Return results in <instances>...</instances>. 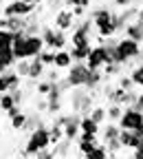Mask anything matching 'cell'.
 <instances>
[{
    "mask_svg": "<svg viewBox=\"0 0 143 159\" xmlns=\"http://www.w3.org/2000/svg\"><path fill=\"white\" fill-rule=\"evenodd\" d=\"M46 146H53V144H51L49 126H46V122H44L42 126H37L35 130L29 133V139H27L24 148L20 150V155H24V157H35L37 150H42V148H46Z\"/></svg>",
    "mask_w": 143,
    "mask_h": 159,
    "instance_id": "1",
    "label": "cell"
},
{
    "mask_svg": "<svg viewBox=\"0 0 143 159\" xmlns=\"http://www.w3.org/2000/svg\"><path fill=\"white\" fill-rule=\"evenodd\" d=\"M93 97H95V93L88 91L86 86H73V91H71V108L75 113H79V115L90 113V108L95 106Z\"/></svg>",
    "mask_w": 143,
    "mask_h": 159,
    "instance_id": "2",
    "label": "cell"
},
{
    "mask_svg": "<svg viewBox=\"0 0 143 159\" xmlns=\"http://www.w3.org/2000/svg\"><path fill=\"white\" fill-rule=\"evenodd\" d=\"M139 55H141V42H136V40H132L128 35L117 40V62L119 64H126Z\"/></svg>",
    "mask_w": 143,
    "mask_h": 159,
    "instance_id": "3",
    "label": "cell"
},
{
    "mask_svg": "<svg viewBox=\"0 0 143 159\" xmlns=\"http://www.w3.org/2000/svg\"><path fill=\"white\" fill-rule=\"evenodd\" d=\"M40 5V0H7L2 16H31Z\"/></svg>",
    "mask_w": 143,
    "mask_h": 159,
    "instance_id": "4",
    "label": "cell"
},
{
    "mask_svg": "<svg viewBox=\"0 0 143 159\" xmlns=\"http://www.w3.org/2000/svg\"><path fill=\"white\" fill-rule=\"evenodd\" d=\"M88 73H90V69H88L86 62H73L66 69V80H68L71 89L73 86H84L86 80H88Z\"/></svg>",
    "mask_w": 143,
    "mask_h": 159,
    "instance_id": "5",
    "label": "cell"
},
{
    "mask_svg": "<svg viewBox=\"0 0 143 159\" xmlns=\"http://www.w3.org/2000/svg\"><path fill=\"white\" fill-rule=\"evenodd\" d=\"M121 128H130V130H136L141 124H143V111L134 108V106H124V113H121L119 122H117Z\"/></svg>",
    "mask_w": 143,
    "mask_h": 159,
    "instance_id": "6",
    "label": "cell"
},
{
    "mask_svg": "<svg viewBox=\"0 0 143 159\" xmlns=\"http://www.w3.org/2000/svg\"><path fill=\"white\" fill-rule=\"evenodd\" d=\"M77 25V18L73 16V9L66 7V9H57L55 18H53V27L55 29H62V31H73V27Z\"/></svg>",
    "mask_w": 143,
    "mask_h": 159,
    "instance_id": "7",
    "label": "cell"
},
{
    "mask_svg": "<svg viewBox=\"0 0 143 159\" xmlns=\"http://www.w3.org/2000/svg\"><path fill=\"white\" fill-rule=\"evenodd\" d=\"M86 64H88V69H104L106 66V47H104V42L90 47V53L86 57Z\"/></svg>",
    "mask_w": 143,
    "mask_h": 159,
    "instance_id": "8",
    "label": "cell"
},
{
    "mask_svg": "<svg viewBox=\"0 0 143 159\" xmlns=\"http://www.w3.org/2000/svg\"><path fill=\"white\" fill-rule=\"evenodd\" d=\"M42 49H44V40H42V35H40V33L24 38V55H27L29 60L35 57V55H40V51H42Z\"/></svg>",
    "mask_w": 143,
    "mask_h": 159,
    "instance_id": "9",
    "label": "cell"
},
{
    "mask_svg": "<svg viewBox=\"0 0 143 159\" xmlns=\"http://www.w3.org/2000/svg\"><path fill=\"white\" fill-rule=\"evenodd\" d=\"M97 137H99V135H95V133H79V137L75 139V146H77V150L86 157V155H88V152L95 148V144L99 142Z\"/></svg>",
    "mask_w": 143,
    "mask_h": 159,
    "instance_id": "10",
    "label": "cell"
},
{
    "mask_svg": "<svg viewBox=\"0 0 143 159\" xmlns=\"http://www.w3.org/2000/svg\"><path fill=\"white\" fill-rule=\"evenodd\" d=\"M119 142H121V146H124V150H134L136 146H141V137L136 135V130L121 128V133H119Z\"/></svg>",
    "mask_w": 143,
    "mask_h": 159,
    "instance_id": "11",
    "label": "cell"
},
{
    "mask_svg": "<svg viewBox=\"0 0 143 159\" xmlns=\"http://www.w3.org/2000/svg\"><path fill=\"white\" fill-rule=\"evenodd\" d=\"M71 64H73V55H71L68 47H66V49H57V51H55V62H53V66L66 71Z\"/></svg>",
    "mask_w": 143,
    "mask_h": 159,
    "instance_id": "12",
    "label": "cell"
},
{
    "mask_svg": "<svg viewBox=\"0 0 143 159\" xmlns=\"http://www.w3.org/2000/svg\"><path fill=\"white\" fill-rule=\"evenodd\" d=\"M119 133H121V126H119L117 122H106V124H101V128H99L101 142H108V139L119 137Z\"/></svg>",
    "mask_w": 143,
    "mask_h": 159,
    "instance_id": "13",
    "label": "cell"
},
{
    "mask_svg": "<svg viewBox=\"0 0 143 159\" xmlns=\"http://www.w3.org/2000/svg\"><path fill=\"white\" fill-rule=\"evenodd\" d=\"M124 35H128V38H132V40H136V42L143 44V25L139 22V20H132V22L126 25Z\"/></svg>",
    "mask_w": 143,
    "mask_h": 159,
    "instance_id": "14",
    "label": "cell"
},
{
    "mask_svg": "<svg viewBox=\"0 0 143 159\" xmlns=\"http://www.w3.org/2000/svg\"><path fill=\"white\" fill-rule=\"evenodd\" d=\"M46 64L40 60L37 55L35 57H31V69H29V77H33V80H42L44 77V73H46Z\"/></svg>",
    "mask_w": 143,
    "mask_h": 159,
    "instance_id": "15",
    "label": "cell"
},
{
    "mask_svg": "<svg viewBox=\"0 0 143 159\" xmlns=\"http://www.w3.org/2000/svg\"><path fill=\"white\" fill-rule=\"evenodd\" d=\"M42 124H44V119H42V113H40L37 108L35 111H27V124H24V130L27 133L35 130L37 126H42Z\"/></svg>",
    "mask_w": 143,
    "mask_h": 159,
    "instance_id": "16",
    "label": "cell"
},
{
    "mask_svg": "<svg viewBox=\"0 0 143 159\" xmlns=\"http://www.w3.org/2000/svg\"><path fill=\"white\" fill-rule=\"evenodd\" d=\"M99 128H101V126L95 122L88 113L79 117V130H81V133H95V135H99Z\"/></svg>",
    "mask_w": 143,
    "mask_h": 159,
    "instance_id": "17",
    "label": "cell"
},
{
    "mask_svg": "<svg viewBox=\"0 0 143 159\" xmlns=\"http://www.w3.org/2000/svg\"><path fill=\"white\" fill-rule=\"evenodd\" d=\"M73 139L64 137V139H59L57 144H53V150H55V157H68L71 155V148H73Z\"/></svg>",
    "mask_w": 143,
    "mask_h": 159,
    "instance_id": "18",
    "label": "cell"
},
{
    "mask_svg": "<svg viewBox=\"0 0 143 159\" xmlns=\"http://www.w3.org/2000/svg\"><path fill=\"white\" fill-rule=\"evenodd\" d=\"M88 115L95 119V122H97L99 126L108 122V108H106V106H99V104H95V106L90 108V113H88Z\"/></svg>",
    "mask_w": 143,
    "mask_h": 159,
    "instance_id": "19",
    "label": "cell"
},
{
    "mask_svg": "<svg viewBox=\"0 0 143 159\" xmlns=\"http://www.w3.org/2000/svg\"><path fill=\"white\" fill-rule=\"evenodd\" d=\"M15 62H18V57L13 55V51H11V49H7V51L0 53V69H2V71L13 69V66H15Z\"/></svg>",
    "mask_w": 143,
    "mask_h": 159,
    "instance_id": "20",
    "label": "cell"
},
{
    "mask_svg": "<svg viewBox=\"0 0 143 159\" xmlns=\"http://www.w3.org/2000/svg\"><path fill=\"white\" fill-rule=\"evenodd\" d=\"M93 47V44H90ZM90 47H75V44H71V55H73V62H86V57H88V53H90Z\"/></svg>",
    "mask_w": 143,
    "mask_h": 159,
    "instance_id": "21",
    "label": "cell"
},
{
    "mask_svg": "<svg viewBox=\"0 0 143 159\" xmlns=\"http://www.w3.org/2000/svg\"><path fill=\"white\" fill-rule=\"evenodd\" d=\"M86 157H88V159H106V157H110V152H108V146H106L104 142H97L95 148H93Z\"/></svg>",
    "mask_w": 143,
    "mask_h": 159,
    "instance_id": "22",
    "label": "cell"
},
{
    "mask_svg": "<svg viewBox=\"0 0 143 159\" xmlns=\"http://www.w3.org/2000/svg\"><path fill=\"white\" fill-rule=\"evenodd\" d=\"M13 44V31L11 29H0V53L11 49Z\"/></svg>",
    "mask_w": 143,
    "mask_h": 159,
    "instance_id": "23",
    "label": "cell"
},
{
    "mask_svg": "<svg viewBox=\"0 0 143 159\" xmlns=\"http://www.w3.org/2000/svg\"><path fill=\"white\" fill-rule=\"evenodd\" d=\"M71 42H68V35H66V31H62V29H57L55 31V38H53V49L57 51V49H66Z\"/></svg>",
    "mask_w": 143,
    "mask_h": 159,
    "instance_id": "24",
    "label": "cell"
},
{
    "mask_svg": "<svg viewBox=\"0 0 143 159\" xmlns=\"http://www.w3.org/2000/svg\"><path fill=\"white\" fill-rule=\"evenodd\" d=\"M130 77H132V82L136 89H143V62H139L136 66L130 69Z\"/></svg>",
    "mask_w": 143,
    "mask_h": 159,
    "instance_id": "25",
    "label": "cell"
},
{
    "mask_svg": "<svg viewBox=\"0 0 143 159\" xmlns=\"http://www.w3.org/2000/svg\"><path fill=\"white\" fill-rule=\"evenodd\" d=\"M2 73H5V77H7V82H9V91L22 86V77L15 73V69H7V71H2Z\"/></svg>",
    "mask_w": 143,
    "mask_h": 159,
    "instance_id": "26",
    "label": "cell"
},
{
    "mask_svg": "<svg viewBox=\"0 0 143 159\" xmlns=\"http://www.w3.org/2000/svg\"><path fill=\"white\" fill-rule=\"evenodd\" d=\"M13 69H15V73H18L20 77H22V80H24V77H29V69H31V60H29V57H24V60H18Z\"/></svg>",
    "mask_w": 143,
    "mask_h": 159,
    "instance_id": "27",
    "label": "cell"
},
{
    "mask_svg": "<svg viewBox=\"0 0 143 159\" xmlns=\"http://www.w3.org/2000/svg\"><path fill=\"white\" fill-rule=\"evenodd\" d=\"M9 122H11V128H13V130H24V124H27V113H24V111H20L18 115H13V117L9 119Z\"/></svg>",
    "mask_w": 143,
    "mask_h": 159,
    "instance_id": "28",
    "label": "cell"
},
{
    "mask_svg": "<svg viewBox=\"0 0 143 159\" xmlns=\"http://www.w3.org/2000/svg\"><path fill=\"white\" fill-rule=\"evenodd\" d=\"M112 25H115V33L117 35H124V31H126V20L121 18V13L119 11H112Z\"/></svg>",
    "mask_w": 143,
    "mask_h": 159,
    "instance_id": "29",
    "label": "cell"
},
{
    "mask_svg": "<svg viewBox=\"0 0 143 159\" xmlns=\"http://www.w3.org/2000/svg\"><path fill=\"white\" fill-rule=\"evenodd\" d=\"M121 113H124V106L110 102V104H108V122H119Z\"/></svg>",
    "mask_w": 143,
    "mask_h": 159,
    "instance_id": "30",
    "label": "cell"
},
{
    "mask_svg": "<svg viewBox=\"0 0 143 159\" xmlns=\"http://www.w3.org/2000/svg\"><path fill=\"white\" fill-rule=\"evenodd\" d=\"M106 146H108V152H110V157H119L121 155V150H124V146H121V142H119V137H115V139H108V142H104Z\"/></svg>",
    "mask_w": 143,
    "mask_h": 159,
    "instance_id": "31",
    "label": "cell"
},
{
    "mask_svg": "<svg viewBox=\"0 0 143 159\" xmlns=\"http://www.w3.org/2000/svg\"><path fill=\"white\" fill-rule=\"evenodd\" d=\"M42 62L46 64V66H53V62H55V49H49V47H44L42 51H40V55H37Z\"/></svg>",
    "mask_w": 143,
    "mask_h": 159,
    "instance_id": "32",
    "label": "cell"
},
{
    "mask_svg": "<svg viewBox=\"0 0 143 159\" xmlns=\"http://www.w3.org/2000/svg\"><path fill=\"white\" fill-rule=\"evenodd\" d=\"M11 106H15V99H13V95L7 91V93H2V95H0V113L9 111Z\"/></svg>",
    "mask_w": 143,
    "mask_h": 159,
    "instance_id": "33",
    "label": "cell"
},
{
    "mask_svg": "<svg viewBox=\"0 0 143 159\" xmlns=\"http://www.w3.org/2000/svg\"><path fill=\"white\" fill-rule=\"evenodd\" d=\"M51 86H53V82H49L46 77H42V80H37V86H35V93H37L40 97H46V95H49V91H51Z\"/></svg>",
    "mask_w": 143,
    "mask_h": 159,
    "instance_id": "34",
    "label": "cell"
},
{
    "mask_svg": "<svg viewBox=\"0 0 143 159\" xmlns=\"http://www.w3.org/2000/svg\"><path fill=\"white\" fill-rule=\"evenodd\" d=\"M117 84H119L121 89H126V91L136 89V86H134V82H132V77H130V73H128V75H119V77H117Z\"/></svg>",
    "mask_w": 143,
    "mask_h": 159,
    "instance_id": "35",
    "label": "cell"
},
{
    "mask_svg": "<svg viewBox=\"0 0 143 159\" xmlns=\"http://www.w3.org/2000/svg\"><path fill=\"white\" fill-rule=\"evenodd\" d=\"M44 77L49 80V82H59L64 75H62V69H57V66H51V71L44 73Z\"/></svg>",
    "mask_w": 143,
    "mask_h": 159,
    "instance_id": "36",
    "label": "cell"
},
{
    "mask_svg": "<svg viewBox=\"0 0 143 159\" xmlns=\"http://www.w3.org/2000/svg\"><path fill=\"white\" fill-rule=\"evenodd\" d=\"M46 111H49L51 115H57V113H62V99H53V102H49Z\"/></svg>",
    "mask_w": 143,
    "mask_h": 159,
    "instance_id": "37",
    "label": "cell"
},
{
    "mask_svg": "<svg viewBox=\"0 0 143 159\" xmlns=\"http://www.w3.org/2000/svg\"><path fill=\"white\" fill-rule=\"evenodd\" d=\"M73 9V16L79 20V18H84V16H88V7H79V5H75V7H71Z\"/></svg>",
    "mask_w": 143,
    "mask_h": 159,
    "instance_id": "38",
    "label": "cell"
},
{
    "mask_svg": "<svg viewBox=\"0 0 143 159\" xmlns=\"http://www.w3.org/2000/svg\"><path fill=\"white\" fill-rule=\"evenodd\" d=\"M64 5H66V7H75V5H79V7H90L93 2H90V0H64Z\"/></svg>",
    "mask_w": 143,
    "mask_h": 159,
    "instance_id": "39",
    "label": "cell"
},
{
    "mask_svg": "<svg viewBox=\"0 0 143 159\" xmlns=\"http://www.w3.org/2000/svg\"><path fill=\"white\" fill-rule=\"evenodd\" d=\"M62 5H64V0H46V7L53 11V9H62Z\"/></svg>",
    "mask_w": 143,
    "mask_h": 159,
    "instance_id": "40",
    "label": "cell"
},
{
    "mask_svg": "<svg viewBox=\"0 0 143 159\" xmlns=\"http://www.w3.org/2000/svg\"><path fill=\"white\" fill-rule=\"evenodd\" d=\"M134 108H139V111H143V91H136V99H134V104H132Z\"/></svg>",
    "mask_w": 143,
    "mask_h": 159,
    "instance_id": "41",
    "label": "cell"
},
{
    "mask_svg": "<svg viewBox=\"0 0 143 159\" xmlns=\"http://www.w3.org/2000/svg\"><path fill=\"white\" fill-rule=\"evenodd\" d=\"M7 91H9V82H7L5 73H0V93H7Z\"/></svg>",
    "mask_w": 143,
    "mask_h": 159,
    "instance_id": "42",
    "label": "cell"
},
{
    "mask_svg": "<svg viewBox=\"0 0 143 159\" xmlns=\"http://www.w3.org/2000/svg\"><path fill=\"white\" fill-rule=\"evenodd\" d=\"M20 111H22V108H20V104H15V106H11V108H9V111H5V113H2V115H7V117H9V119H11V117H13V115H18V113H20Z\"/></svg>",
    "mask_w": 143,
    "mask_h": 159,
    "instance_id": "43",
    "label": "cell"
},
{
    "mask_svg": "<svg viewBox=\"0 0 143 159\" xmlns=\"http://www.w3.org/2000/svg\"><path fill=\"white\" fill-rule=\"evenodd\" d=\"M134 0H112V5L117 7V9H124V7H128V5H132Z\"/></svg>",
    "mask_w": 143,
    "mask_h": 159,
    "instance_id": "44",
    "label": "cell"
},
{
    "mask_svg": "<svg viewBox=\"0 0 143 159\" xmlns=\"http://www.w3.org/2000/svg\"><path fill=\"white\" fill-rule=\"evenodd\" d=\"M132 157H136V159H143V146H136V148L132 150Z\"/></svg>",
    "mask_w": 143,
    "mask_h": 159,
    "instance_id": "45",
    "label": "cell"
},
{
    "mask_svg": "<svg viewBox=\"0 0 143 159\" xmlns=\"http://www.w3.org/2000/svg\"><path fill=\"white\" fill-rule=\"evenodd\" d=\"M0 29H9V18L7 16H0Z\"/></svg>",
    "mask_w": 143,
    "mask_h": 159,
    "instance_id": "46",
    "label": "cell"
},
{
    "mask_svg": "<svg viewBox=\"0 0 143 159\" xmlns=\"http://www.w3.org/2000/svg\"><path fill=\"white\" fill-rule=\"evenodd\" d=\"M136 135H139V137H143V124H141V126L136 128Z\"/></svg>",
    "mask_w": 143,
    "mask_h": 159,
    "instance_id": "47",
    "label": "cell"
},
{
    "mask_svg": "<svg viewBox=\"0 0 143 159\" xmlns=\"http://www.w3.org/2000/svg\"><path fill=\"white\" fill-rule=\"evenodd\" d=\"M141 53H143V44H141Z\"/></svg>",
    "mask_w": 143,
    "mask_h": 159,
    "instance_id": "48",
    "label": "cell"
},
{
    "mask_svg": "<svg viewBox=\"0 0 143 159\" xmlns=\"http://www.w3.org/2000/svg\"><path fill=\"white\" fill-rule=\"evenodd\" d=\"M0 73H2V69H0Z\"/></svg>",
    "mask_w": 143,
    "mask_h": 159,
    "instance_id": "49",
    "label": "cell"
},
{
    "mask_svg": "<svg viewBox=\"0 0 143 159\" xmlns=\"http://www.w3.org/2000/svg\"><path fill=\"white\" fill-rule=\"evenodd\" d=\"M40 2H42V0H40Z\"/></svg>",
    "mask_w": 143,
    "mask_h": 159,
    "instance_id": "50",
    "label": "cell"
}]
</instances>
